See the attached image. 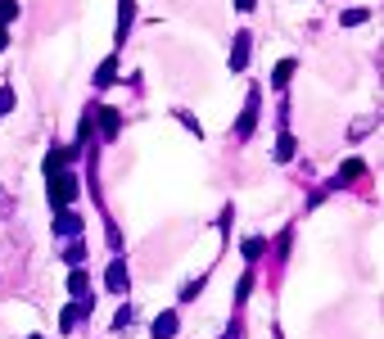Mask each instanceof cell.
I'll return each instance as SVG.
<instances>
[{
    "instance_id": "cell-1",
    "label": "cell",
    "mask_w": 384,
    "mask_h": 339,
    "mask_svg": "<svg viewBox=\"0 0 384 339\" xmlns=\"http://www.w3.org/2000/svg\"><path fill=\"white\" fill-rule=\"evenodd\" d=\"M258 104H263V91L258 86H249V100H244V113H239V122H235V140H249L258 127Z\"/></svg>"
},
{
    "instance_id": "cell-2",
    "label": "cell",
    "mask_w": 384,
    "mask_h": 339,
    "mask_svg": "<svg viewBox=\"0 0 384 339\" xmlns=\"http://www.w3.org/2000/svg\"><path fill=\"white\" fill-rule=\"evenodd\" d=\"M73 199H77V177L73 172H54L50 177V203L54 208H68Z\"/></svg>"
},
{
    "instance_id": "cell-3",
    "label": "cell",
    "mask_w": 384,
    "mask_h": 339,
    "mask_svg": "<svg viewBox=\"0 0 384 339\" xmlns=\"http://www.w3.org/2000/svg\"><path fill=\"white\" fill-rule=\"evenodd\" d=\"M91 312H95V298H77L59 312V331H77V322H86Z\"/></svg>"
},
{
    "instance_id": "cell-4",
    "label": "cell",
    "mask_w": 384,
    "mask_h": 339,
    "mask_svg": "<svg viewBox=\"0 0 384 339\" xmlns=\"http://www.w3.org/2000/svg\"><path fill=\"white\" fill-rule=\"evenodd\" d=\"M249 55H253V32H235V45H230V73H244Z\"/></svg>"
},
{
    "instance_id": "cell-5",
    "label": "cell",
    "mask_w": 384,
    "mask_h": 339,
    "mask_svg": "<svg viewBox=\"0 0 384 339\" xmlns=\"http://www.w3.org/2000/svg\"><path fill=\"white\" fill-rule=\"evenodd\" d=\"M104 285L113 289V294H122V289L131 285V271H127V258H113L109 271H104Z\"/></svg>"
},
{
    "instance_id": "cell-6",
    "label": "cell",
    "mask_w": 384,
    "mask_h": 339,
    "mask_svg": "<svg viewBox=\"0 0 384 339\" xmlns=\"http://www.w3.org/2000/svg\"><path fill=\"white\" fill-rule=\"evenodd\" d=\"M82 226H86V222L77 217L73 208H59V217H54V236H64V240H77V236H82Z\"/></svg>"
},
{
    "instance_id": "cell-7",
    "label": "cell",
    "mask_w": 384,
    "mask_h": 339,
    "mask_svg": "<svg viewBox=\"0 0 384 339\" xmlns=\"http://www.w3.org/2000/svg\"><path fill=\"white\" fill-rule=\"evenodd\" d=\"M68 289H73V298H91V276H86L82 267H73V276H68Z\"/></svg>"
},
{
    "instance_id": "cell-8",
    "label": "cell",
    "mask_w": 384,
    "mask_h": 339,
    "mask_svg": "<svg viewBox=\"0 0 384 339\" xmlns=\"http://www.w3.org/2000/svg\"><path fill=\"white\" fill-rule=\"evenodd\" d=\"M177 312H158V322H154V339H172L177 335Z\"/></svg>"
},
{
    "instance_id": "cell-9",
    "label": "cell",
    "mask_w": 384,
    "mask_h": 339,
    "mask_svg": "<svg viewBox=\"0 0 384 339\" xmlns=\"http://www.w3.org/2000/svg\"><path fill=\"white\" fill-rule=\"evenodd\" d=\"M95 118H100V127H104V136H118V113L109 109V104H95Z\"/></svg>"
},
{
    "instance_id": "cell-10",
    "label": "cell",
    "mask_w": 384,
    "mask_h": 339,
    "mask_svg": "<svg viewBox=\"0 0 384 339\" xmlns=\"http://www.w3.org/2000/svg\"><path fill=\"white\" fill-rule=\"evenodd\" d=\"M294 150H299V140H294L290 131H281V140H276V163H290Z\"/></svg>"
},
{
    "instance_id": "cell-11",
    "label": "cell",
    "mask_w": 384,
    "mask_h": 339,
    "mask_svg": "<svg viewBox=\"0 0 384 339\" xmlns=\"http://www.w3.org/2000/svg\"><path fill=\"white\" fill-rule=\"evenodd\" d=\"M73 154H77V150H50V154H45V177H54V172H59Z\"/></svg>"
},
{
    "instance_id": "cell-12",
    "label": "cell",
    "mask_w": 384,
    "mask_h": 339,
    "mask_svg": "<svg viewBox=\"0 0 384 339\" xmlns=\"http://www.w3.org/2000/svg\"><path fill=\"white\" fill-rule=\"evenodd\" d=\"M131 14H136V5H131V0H122V9H118V41H127V27H131Z\"/></svg>"
},
{
    "instance_id": "cell-13",
    "label": "cell",
    "mask_w": 384,
    "mask_h": 339,
    "mask_svg": "<svg viewBox=\"0 0 384 339\" xmlns=\"http://www.w3.org/2000/svg\"><path fill=\"white\" fill-rule=\"evenodd\" d=\"M64 263H73V267L86 263V245H82V240H68V249H64Z\"/></svg>"
},
{
    "instance_id": "cell-14",
    "label": "cell",
    "mask_w": 384,
    "mask_h": 339,
    "mask_svg": "<svg viewBox=\"0 0 384 339\" xmlns=\"http://www.w3.org/2000/svg\"><path fill=\"white\" fill-rule=\"evenodd\" d=\"M113 77H118V64L104 59V64H100V73H95V86H113Z\"/></svg>"
},
{
    "instance_id": "cell-15",
    "label": "cell",
    "mask_w": 384,
    "mask_h": 339,
    "mask_svg": "<svg viewBox=\"0 0 384 339\" xmlns=\"http://www.w3.org/2000/svg\"><path fill=\"white\" fill-rule=\"evenodd\" d=\"M290 77H294V59H281V64H276V73H272V86H285Z\"/></svg>"
},
{
    "instance_id": "cell-16",
    "label": "cell",
    "mask_w": 384,
    "mask_h": 339,
    "mask_svg": "<svg viewBox=\"0 0 384 339\" xmlns=\"http://www.w3.org/2000/svg\"><path fill=\"white\" fill-rule=\"evenodd\" d=\"M204 294V276L199 280H186V285H181V303H190V298H199Z\"/></svg>"
},
{
    "instance_id": "cell-17",
    "label": "cell",
    "mask_w": 384,
    "mask_h": 339,
    "mask_svg": "<svg viewBox=\"0 0 384 339\" xmlns=\"http://www.w3.org/2000/svg\"><path fill=\"white\" fill-rule=\"evenodd\" d=\"M371 18V9H344V27H362Z\"/></svg>"
},
{
    "instance_id": "cell-18",
    "label": "cell",
    "mask_w": 384,
    "mask_h": 339,
    "mask_svg": "<svg viewBox=\"0 0 384 339\" xmlns=\"http://www.w3.org/2000/svg\"><path fill=\"white\" fill-rule=\"evenodd\" d=\"M131 322H136V312H131V303H127V308H122V312H118V317H113V331H127V326H131Z\"/></svg>"
},
{
    "instance_id": "cell-19",
    "label": "cell",
    "mask_w": 384,
    "mask_h": 339,
    "mask_svg": "<svg viewBox=\"0 0 384 339\" xmlns=\"http://www.w3.org/2000/svg\"><path fill=\"white\" fill-rule=\"evenodd\" d=\"M14 14H18V5H14V0H0V27H5V23H14Z\"/></svg>"
},
{
    "instance_id": "cell-20",
    "label": "cell",
    "mask_w": 384,
    "mask_h": 339,
    "mask_svg": "<svg viewBox=\"0 0 384 339\" xmlns=\"http://www.w3.org/2000/svg\"><path fill=\"white\" fill-rule=\"evenodd\" d=\"M0 113H14V86H0Z\"/></svg>"
},
{
    "instance_id": "cell-21",
    "label": "cell",
    "mask_w": 384,
    "mask_h": 339,
    "mask_svg": "<svg viewBox=\"0 0 384 339\" xmlns=\"http://www.w3.org/2000/svg\"><path fill=\"white\" fill-rule=\"evenodd\" d=\"M244 258H249V263H253V258H263V240H244Z\"/></svg>"
},
{
    "instance_id": "cell-22",
    "label": "cell",
    "mask_w": 384,
    "mask_h": 339,
    "mask_svg": "<svg viewBox=\"0 0 384 339\" xmlns=\"http://www.w3.org/2000/svg\"><path fill=\"white\" fill-rule=\"evenodd\" d=\"M249 289H253V276H244V280H239V285H235V308H239V303H244V298H249Z\"/></svg>"
},
{
    "instance_id": "cell-23",
    "label": "cell",
    "mask_w": 384,
    "mask_h": 339,
    "mask_svg": "<svg viewBox=\"0 0 384 339\" xmlns=\"http://www.w3.org/2000/svg\"><path fill=\"white\" fill-rule=\"evenodd\" d=\"M376 122H380V113H367V118H362V122H357V127H353V136H367L371 127H376Z\"/></svg>"
},
{
    "instance_id": "cell-24",
    "label": "cell",
    "mask_w": 384,
    "mask_h": 339,
    "mask_svg": "<svg viewBox=\"0 0 384 339\" xmlns=\"http://www.w3.org/2000/svg\"><path fill=\"white\" fill-rule=\"evenodd\" d=\"M9 212H14V195L0 186V217H9Z\"/></svg>"
},
{
    "instance_id": "cell-25",
    "label": "cell",
    "mask_w": 384,
    "mask_h": 339,
    "mask_svg": "<svg viewBox=\"0 0 384 339\" xmlns=\"http://www.w3.org/2000/svg\"><path fill=\"white\" fill-rule=\"evenodd\" d=\"M258 5V0H235V9H253Z\"/></svg>"
},
{
    "instance_id": "cell-26",
    "label": "cell",
    "mask_w": 384,
    "mask_h": 339,
    "mask_svg": "<svg viewBox=\"0 0 384 339\" xmlns=\"http://www.w3.org/2000/svg\"><path fill=\"white\" fill-rule=\"evenodd\" d=\"M27 339H41V335H27Z\"/></svg>"
},
{
    "instance_id": "cell-27",
    "label": "cell",
    "mask_w": 384,
    "mask_h": 339,
    "mask_svg": "<svg viewBox=\"0 0 384 339\" xmlns=\"http://www.w3.org/2000/svg\"><path fill=\"white\" fill-rule=\"evenodd\" d=\"M226 339H230V335H226Z\"/></svg>"
}]
</instances>
